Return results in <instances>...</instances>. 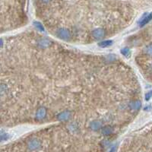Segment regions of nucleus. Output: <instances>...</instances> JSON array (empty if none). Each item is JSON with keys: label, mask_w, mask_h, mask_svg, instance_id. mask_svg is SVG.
I'll return each mask as SVG.
<instances>
[{"label": "nucleus", "mask_w": 152, "mask_h": 152, "mask_svg": "<svg viewBox=\"0 0 152 152\" xmlns=\"http://www.w3.org/2000/svg\"><path fill=\"white\" fill-rule=\"evenodd\" d=\"M151 97H152V91H151L148 92V93L146 94V95H145V100L148 101V100H150Z\"/></svg>", "instance_id": "17"}, {"label": "nucleus", "mask_w": 152, "mask_h": 152, "mask_svg": "<svg viewBox=\"0 0 152 152\" xmlns=\"http://www.w3.org/2000/svg\"><path fill=\"white\" fill-rule=\"evenodd\" d=\"M71 117V113L69 111H64V112H62L58 115L57 118L59 120H62V121H64V120H67L69 119V118Z\"/></svg>", "instance_id": "6"}, {"label": "nucleus", "mask_w": 152, "mask_h": 152, "mask_svg": "<svg viewBox=\"0 0 152 152\" xmlns=\"http://www.w3.org/2000/svg\"><path fill=\"white\" fill-rule=\"evenodd\" d=\"M105 34V31L102 28H97L92 31V35L95 39H101Z\"/></svg>", "instance_id": "3"}, {"label": "nucleus", "mask_w": 152, "mask_h": 152, "mask_svg": "<svg viewBox=\"0 0 152 152\" xmlns=\"http://www.w3.org/2000/svg\"><path fill=\"white\" fill-rule=\"evenodd\" d=\"M28 148L30 151H37L41 147V142L37 138H32L28 142Z\"/></svg>", "instance_id": "1"}, {"label": "nucleus", "mask_w": 152, "mask_h": 152, "mask_svg": "<svg viewBox=\"0 0 152 152\" xmlns=\"http://www.w3.org/2000/svg\"><path fill=\"white\" fill-rule=\"evenodd\" d=\"M41 1H42V2H45V3H47V2H50L51 0H41Z\"/></svg>", "instance_id": "18"}, {"label": "nucleus", "mask_w": 152, "mask_h": 152, "mask_svg": "<svg viewBox=\"0 0 152 152\" xmlns=\"http://www.w3.org/2000/svg\"><path fill=\"white\" fill-rule=\"evenodd\" d=\"M68 129H69V132H76L78 130V126L76 123H71L69 126Z\"/></svg>", "instance_id": "11"}, {"label": "nucleus", "mask_w": 152, "mask_h": 152, "mask_svg": "<svg viewBox=\"0 0 152 152\" xmlns=\"http://www.w3.org/2000/svg\"><path fill=\"white\" fill-rule=\"evenodd\" d=\"M50 41L49 40H47V39H44V38H43V39H40L39 41H38L37 44L38 46L40 47H41V48H47V47H48L50 45Z\"/></svg>", "instance_id": "8"}, {"label": "nucleus", "mask_w": 152, "mask_h": 152, "mask_svg": "<svg viewBox=\"0 0 152 152\" xmlns=\"http://www.w3.org/2000/svg\"><path fill=\"white\" fill-rule=\"evenodd\" d=\"M112 43H113L112 40H105V41L100 42V43H99V46L101 47H107L112 45Z\"/></svg>", "instance_id": "12"}, {"label": "nucleus", "mask_w": 152, "mask_h": 152, "mask_svg": "<svg viewBox=\"0 0 152 152\" xmlns=\"http://www.w3.org/2000/svg\"><path fill=\"white\" fill-rule=\"evenodd\" d=\"M151 69H152V66H151Z\"/></svg>", "instance_id": "20"}, {"label": "nucleus", "mask_w": 152, "mask_h": 152, "mask_svg": "<svg viewBox=\"0 0 152 152\" xmlns=\"http://www.w3.org/2000/svg\"><path fill=\"white\" fill-rule=\"evenodd\" d=\"M34 26L36 27L37 28H38V29L39 30H40V31H43V25H42V24L41 23H40V22H34Z\"/></svg>", "instance_id": "15"}, {"label": "nucleus", "mask_w": 152, "mask_h": 152, "mask_svg": "<svg viewBox=\"0 0 152 152\" xmlns=\"http://www.w3.org/2000/svg\"><path fill=\"white\" fill-rule=\"evenodd\" d=\"M6 91H7V88H6V85L2 84V85H1V94L3 95L4 92H5V91L6 92Z\"/></svg>", "instance_id": "16"}, {"label": "nucleus", "mask_w": 152, "mask_h": 152, "mask_svg": "<svg viewBox=\"0 0 152 152\" xmlns=\"http://www.w3.org/2000/svg\"><path fill=\"white\" fill-rule=\"evenodd\" d=\"M110 152H114V148H112V149H111L110 151Z\"/></svg>", "instance_id": "19"}, {"label": "nucleus", "mask_w": 152, "mask_h": 152, "mask_svg": "<svg viewBox=\"0 0 152 152\" xmlns=\"http://www.w3.org/2000/svg\"><path fill=\"white\" fill-rule=\"evenodd\" d=\"M113 132V129L110 126H104V128L102 129V134L104 135H109L110 134H112Z\"/></svg>", "instance_id": "10"}, {"label": "nucleus", "mask_w": 152, "mask_h": 152, "mask_svg": "<svg viewBox=\"0 0 152 152\" xmlns=\"http://www.w3.org/2000/svg\"><path fill=\"white\" fill-rule=\"evenodd\" d=\"M129 107L132 110H138L141 107V106H142V103H141L140 100H135V101H131L129 104Z\"/></svg>", "instance_id": "7"}, {"label": "nucleus", "mask_w": 152, "mask_h": 152, "mask_svg": "<svg viewBox=\"0 0 152 152\" xmlns=\"http://www.w3.org/2000/svg\"><path fill=\"white\" fill-rule=\"evenodd\" d=\"M47 115V110L45 107H40L39 109L37 110L36 113V118L38 119H44Z\"/></svg>", "instance_id": "4"}, {"label": "nucleus", "mask_w": 152, "mask_h": 152, "mask_svg": "<svg viewBox=\"0 0 152 152\" xmlns=\"http://www.w3.org/2000/svg\"><path fill=\"white\" fill-rule=\"evenodd\" d=\"M145 52L148 54V55L152 56V44H150L148 47H145Z\"/></svg>", "instance_id": "13"}, {"label": "nucleus", "mask_w": 152, "mask_h": 152, "mask_svg": "<svg viewBox=\"0 0 152 152\" xmlns=\"http://www.w3.org/2000/svg\"><path fill=\"white\" fill-rule=\"evenodd\" d=\"M152 19V13H150L148 15H146V16L143 18V19L142 20V21L140 22V27H143L145 26V24H148L149 21H151Z\"/></svg>", "instance_id": "9"}, {"label": "nucleus", "mask_w": 152, "mask_h": 152, "mask_svg": "<svg viewBox=\"0 0 152 152\" xmlns=\"http://www.w3.org/2000/svg\"><path fill=\"white\" fill-rule=\"evenodd\" d=\"M56 33L59 37L62 39V40H68L71 37V34H70V32H69V30L65 29V28H59L57 31Z\"/></svg>", "instance_id": "2"}, {"label": "nucleus", "mask_w": 152, "mask_h": 152, "mask_svg": "<svg viewBox=\"0 0 152 152\" xmlns=\"http://www.w3.org/2000/svg\"><path fill=\"white\" fill-rule=\"evenodd\" d=\"M121 53L125 56H129L130 54V50L128 48H124L121 50Z\"/></svg>", "instance_id": "14"}, {"label": "nucleus", "mask_w": 152, "mask_h": 152, "mask_svg": "<svg viewBox=\"0 0 152 152\" xmlns=\"http://www.w3.org/2000/svg\"><path fill=\"white\" fill-rule=\"evenodd\" d=\"M102 126L103 123L101 121H100V120H94L91 123L90 127L93 131H97V130L102 128Z\"/></svg>", "instance_id": "5"}]
</instances>
